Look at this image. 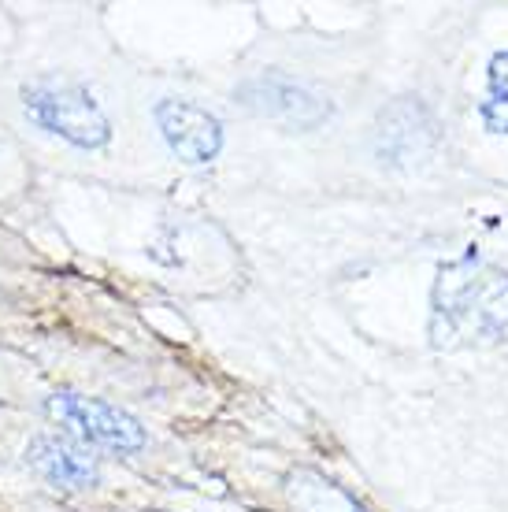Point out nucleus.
<instances>
[{"mask_svg":"<svg viewBox=\"0 0 508 512\" xmlns=\"http://www.w3.org/2000/svg\"><path fill=\"white\" fill-rule=\"evenodd\" d=\"M238 101L256 116L275 119V123L293 130H316L334 116L331 101L323 93H316L312 86L290 75H279V71H264V75L242 82Z\"/></svg>","mask_w":508,"mask_h":512,"instance_id":"nucleus-3","label":"nucleus"},{"mask_svg":"<svg viewBox=\"0 0 508 512\" xmlns=\"http://www.w3.org/2000/svg\"><path fill=\"white\" fill-rule=\"evenodd\" d=\"M434 145H438V127H434L431 112L412 97H401L390 108H382L379 123H375V156L379 164L397 167V171H412L431 160Z\"/></svg>","mask_w":508,"mask_h":512,"instance_id":"nucleus-5","label":"nucleus"},{"mask_svg":"<svg viewBox=\"0 0 508 512\" xmlns=\"http://www.w3.org/2000/svg\"><path fill=\"white\" fill-rule=\"evenodd\" d=\"M286 501L290 512H368L349 490L312 468H297L286 475Z\"/></svg>","mask_w":508,"mask_h":512,"instance_id":"nucleus-8","label":"nucleus"},{"mask_svg":"<svg viewBox=\"0 0 508 512\" xmlns=\"http://www.w3.org/2000/svg\"><path fill=\"white\" fill-rule=\"evenodd\" d=\"M486 127L497 134H508V52H497L490 60V82H486V101H483Z\"/></svg>","mask_w":508,"mask_h":512,"instance_id":"nucleus-9","label":"nucleus"},{"mask_svg":"<svg viewBox=\"0 0 508 512\" xmlns=\"http://www.w3.org/2000/svg\"><path fill=\"white\" fill-rule=\"evenodd\" d=\"M23 108L41 130L52 138L67 141L75 149H104L112 141V123L104 116L97 97L75 82H56V78H38L23 86Z\"/></svg>","mask_w":508,"mask_h":512,"instance_id":"nucleus-2","label":"nucleus"},{"mask_svg":"<svg viewBox=\"0 0 508 512\" xmlns=\"http://www.w3.org/2000/svg\"><path fill=\"white\" fill-rule=\"evenodd\" d=\"M156 127L164 134L167 149L186 164H208L223 149V123L193 101L164 97L156 104Z\"/></svg>","mask_w":508,"mask_h":512,"instance_id":"nucleus-6","label":"nucleus"},{"mask_svg":"<svg viewBox=\"0 0 508 512\" xmlns=\"http://www.w3.org/2000/svg\"><path fill=\"white\" fill-rule=\"evenodd\" d=\"M26 464H30L45 483L64 487V490H89V487H97V479H101V464H97V457H93L89 449L75 446V442H67V438H56V435L30 438Z\"/></svg>","mask_w":508,"mask_h":512,"instance_id":"nucleus-7","label":"nucleus"},{"mask_svg":"<svg viewBox=\"0 0 508 512\" xmlns=\"http://www.w3.org/2000/svg\"><path fill=\"white\" fill-rule=\"evenodd\" d=\"M49 412L64 423V427H71L82 442L115 449V453H138V449H145V442H149V438H145V427H141L130 412L115 409L108 401H97V397L52 394Z\"/></svg>","mask_w":508,"mask_h":512,"instance_id":"nucleus-4","label":"nucleus"},{"mask_svg":"<svg viewBox=\"0 0 508 512\" xmlns=\"http://www.w3.org/2000/svg\"><path fill=\"white\" fill-rule=\"evenodd\" d=\"M508 331V271L464 256L438 271L431 297L434 349H479Z\"/></svg>","mask_w":508,"mask_h":512,"instance_id":"nucleus-1","label":"nucleus"}]
</instances>
